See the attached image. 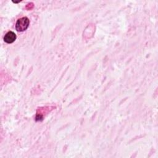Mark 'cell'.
Wrapping results in <instances>:
<instances>
[{
    "label": "cell",
    "mask_w": 158,
    "mask_h": 158,
    "mask_svg": "<svg viewBox=\"0 0 158 158\" xmlns=\"http://www.w3.org/2000/svg\"><path fill=\"white\" fill-rule=\"evenodd\" d=\"M16 35L13 31H8L4 36V40L7 43H12L16 40Z\"/></svg>",
    "instance_id": "obj_2"
},
{
    "label": "cell",
    "mask_w": 158,
    "mask_h": 158,
    "mask_svg": "<svg viewBox=\"0 0 158 158\" xmlns=\"http://www.w3.org/2000/svg\"><path fill=\"white\" fill-rule=\"evenodd\" d=\"M30 20L27 17H22L17 20L15 23V29L17 31H23L28 28Z\"/></svg>",
    "instance_id": "obj_1"
}]
</instances>
